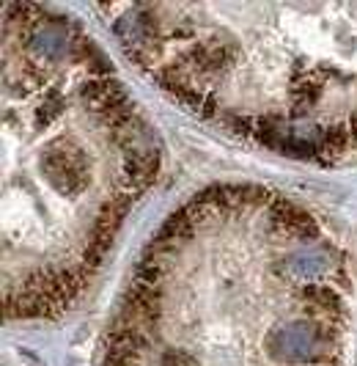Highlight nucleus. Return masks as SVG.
<instances>
[{
    "instance_id": "obj_1",
    "label": "nucleus",
    "mask_w": 357,
    "mask_h": 366,
    "mask_svg": "<svg viewBox=\"0 0 357 366\" xmlns=\"http://www.w3.org/2000/svg\"><path fill=\"white\" fill-rule=\"evenodd\" d=\"M355 287L316 215L214 184L146 245L96 366H352Z\"/></svg>"
},
{
    "instance_id": "obj_2",
    "label": "nucleus",
    "mask_w": 357,
    "mask_h": 366,
    "mask_svg": "<svg viewBox=\"0 0 357 366\" xmlns=\"http://www.w3.org/2000/svg\"><path fill=\"white\" fill-rule=\"evenodd\" d=\"M160 168L151 127L64 11L3 6V309L77 303Z\"/></svg>"
},
{
    "instance_id": "obj_3",
    "label": "nucleus",
    "mask_w": 357,
    "mask_h": 366,
    "mask_svg": "<svg viewBox=\"0 0 357 366\" xmlns=\"http://www.w3.org/2000/svg\"><path fill=\"white\" fill-rule=\"evenodd\" d=\"M124 53L201 119L288 157L357 154V3H113Z\"/></svg>"
}]
</instances>
